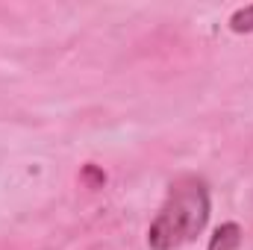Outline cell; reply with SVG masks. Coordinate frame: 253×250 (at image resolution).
<instances>
[{
	"label": "cell",
	"mask_w": 253,
	"mask_h": 250,
	"mask_svg": "<svg viewBox=\"0 0 253 250\" xmlns=\"http://www.w3.org/2000/svg\"><path fill=\"white\" fill-rule=\"evenodd\" d=\"M209 224V188L200 177H180L147 230L150 250H177L194 242Z\"/></svg>",
	"instance_id": "1"
},
{
	"label": "cell",
	"mask_w": 253,
	"mask_h": 250,
	"mask_svg": "<svg viewBox=\"0 0 253 250\" xmlns=\"http://www.w3.org/2000/svg\"><path fill=\"white\" fill-rule=\"evenodd\" d=\"M239 245H242V227L236 221H227L212 233L206 250H239Z\"/></svg>",
	"instance_id": "2"
},
{
	"label": "cell",
	"mask_w": 253,
	"mask_h": 250,
	"mask_svg": "<svg viewBox=\"0 0 253 250\" xmlns=\"http://www.w3.org/2000/svg\"><path fill=\"white\" fill-rule=\"evenodd\" d=\"M230 30H233V33H253V3L251 6H242L239 12H233Z\"/></svg>",
	"instance_id": "3"
}]
</instances>
